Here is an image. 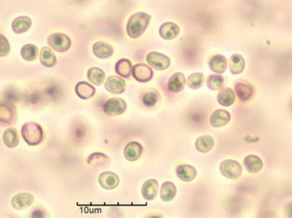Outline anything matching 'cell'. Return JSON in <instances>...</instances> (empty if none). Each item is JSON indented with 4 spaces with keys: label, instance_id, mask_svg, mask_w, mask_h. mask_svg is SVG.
<instances>
[{
    "label": "cell",
    "instance_id": "cell-26",
    "mask_svg": "<svg viewBox=\"0 0 292 218\" xmlns=\"http://www.w3.org/2000/svg\"><path fill=\"white\" fill-rule=\"evenodd\" d=\"M39 60L42 66L48 67V68L54 67L57 64L55 54L48 47H44L41 49L40 54H39Z\"/></svg>",
    "mask_w": 292,
    "mask_h": 218
},
{
    "label": "cell",
    "instance_id": "cell-20",
    "mask_svg": "<svg viewBox=\"0 0 292 218\" xmlns=\"http://www.w3.org/2000/svg\"><path fill=\"white\" fill-rule=\"evenodd\" d=\"M185 86V77L182 73H175L169 79L168 89L172 93H180L184 89Z\"/></svg>",
    "mask_w": 292,
    "mask_h": 218
},
{
    "label": "cell",
    "instance_id": "cell-28",
    "mask_svg": "<svg viewBox=\"0 0 292 218\" xmlns=\"http://www.w3.org/2000/svg\"><path fill=\"white\" fill-rule=\"evenodd\" d=\"M177 188L172 182H164L160 188V198L164 201H172L176 197Z\"/></svg>",
    "mask_w": 292,
    "mask_h": 218
},
{
    "label": "cell",
    "instance_id": "cell-30",
    "mask_svg": "<svg viewBox=\"0 0 292 218\" xmlns=\"http://www.w3.org/2000/svg\"><path fill=\"white\" fill-rule=\"evenodd\" d=\"M115 70L119 76L127 79L132 72V64L128 59H121L116 62Z\"/></svg>",
    "mask_w": 292,
    "mask_h": 218
},
{
    "label": "cell",
    "instance_id": "cell-10",
    "mask_svg": "<svg viewBox=\"0 0 292 218\" xmlns=\"http://www.w3.org/2000/svg\"><path fill=\"white\" fill-rule=\"evenodd\" d=\"M98 183L104 189H114L120 183L118 175L110 171H104L98 176Z\"/></svg>",
    "mask_w": 292,
    "mask_h": 218
},
{
    "label": "cell",
    "instance_id": "cell-9",
    "mask_svg": "<svg viewBox=\"0 0 292 218\" xmlns=\"http://www.w3.org/2000/svg\"><path fill=\"white\" fill-rule=\"evenodd\" d=\"M35 202V197L30 193L23 192L15 195L12 199L13 209L18 210H26L30 208Z\"/></svg>",
    "mask_w": 292,
    "mask_h": 218
},
{
    "label": "cell",
    "instance_id": "cell-8",
    "mask_svg": "<svg viewBox=\"0 0 292 218\" xmlns=\"http://www.w3.org/2000/svg\"><path fill=\"white\" fill-rule=\"evenodd\" d=\"M131 73L134 80L141 83L150 82L154 75L152 69L146 64L135 65L132 67Z\"/></svg>",
    "mask_w": 292,
    "mask_h": 218
},
{
    "label": "cell",
    "instance_id": "cell-19",
    "mask_svg": "<svg viewBox=\"0 0 292 218\" xmlns=\"http://www.w3.org/2000/svg\"><path fill=\"white\" fill-rule=\"evenodd\" d=\"M244 167L246 170L251 174H256L262 170L263 163L260 157L255 154H249L243 160Z\"/></svg>",
    "mask_w": 292,
    "mask_h": 218
},
{
    "label": "cell",
    "instance_id": "cell-7",
    "mask_svg": "<svg viewBox=\"0 0 292 218\" xmlns=\"http://www.w3.org/2000/svg\"><path fill=\"white\" fill-rule=\"evenodd\" d=\"M219 170L223 176L228 179H237L241 176L242 167L237 161L225 160L220 163Z\"/></svg>",
    "mask_w": 292,
    "mask_h": 218
},
{
    "label": "cell",
    "instance_id": "cell-16",
    "mask_svg": "<svg viewBox=\"0 0 292 218\" xmlns=\"http://www.w3.org/2000/svg\"><path fill=\"white\" fill-rule=\"evenodd\" d=\"M92 51L95 57H97L99 59H108L111 57L114 53V49L111 47V45L106 43L104 41L95 42L92 47Z\"/></svg>",
    "mask_w": 292,
    "mask_h": 218
},
{
    "label": "cell",
    "instance_id": "cell-24",
    "mask_svg": "<svg viewBox=\"0 0 292 218\" xmlns=\"http://www.w3.org/2000/svg\"><path fill=\"white\" fill-rule=\"evenodd\" d=\"M3 141L4 145L9 149L16 148L19 143V135L16 129L8 128L5 129L3 134Z\"/></svg>",
    "mask_w": 292,
    "mask_h": 218
},
{
    "label": "cell",
    "instance_id": "cell-37",
    "mask_svg": "<svg viewBox=\"0 0 292 218\" xmlns=\"http://www.w3.org/2000/svg\"><path fill=\"white\" fill-rule=\"evenodd\" d=\"M10 44L4 35L0 34V57H6L10 53Z\"/></svg>",
    "mask_w": 292,
    "mask_h": 218
},
{
    "label": "cell",
    "instance_id": "cell-11",
    "mask_svg": "<svg viewBox=\"0 0 292 218\" xmlns=\"http://www.w3.org/2000/svg\"><path fill=\"white\" fill-rule=\"evenodd\" d=\"M105 89L114 94H123L126 89V83L124 79L118 76H110L106 80Z\"/></svg>",
    "mask_w": 292,
    "mask_h": 218
},
{
    "label": "cell",
    "instance_id": "cell-12",
    "mask_svg": "<svg viewBox=\"0 0 292 218\" xmlns=\"http://www.w3.org/2000/svg\"><path fill=\"white\" fill-rule=\"evenodd\" d=\"M143 147L138 141H130L125 146L124 154L126 160L129 162H136L141 157Z\"/></svg>",
    "mask_w": 292,
    "mask_h": 218
},
{
    "label": "cell",
    "instance_id": "cell-34",
    "mask_svg": "<svg viewBox=\"0 0 292 218\" xmlns=\"http://www.w3.org/2000/svg\"><path fill=\"white\" fill-rule=\"evenodd\" d=\"M38 53H39V50L35 45L27 44L22 47V58L26 61H34L36 60L38 57Z\"/></svg>",
    "mask_w": 292,
    "mask_h": 218
},
{
    "label": "cell",
    "instance_id": "cell-1",
    "mask_svg": "<svg viewBox=\"0 0 292 218\" xmlns=\"http://www.w3.org/2000/svg\"><path fill=\"white\" fill-rule=\"evenodd\" d=\"M150 15L146 13H137L129 17L126 26V32L132 39H138L146 32L150 23Z\"/></svg>",
    "mask_w": 292,
    "mask_h": 218
},
{
    "label": "cell",
    "instance_id": "cell-23",
    "mask_svg": "<svg viewBox=\"0 0 292 218\" xmlns=\"http://www.w3.org/2000/svg\"><path fill=\"white\" fill-rule=\"evenodd\" d=\"M31 26H32V19L27 16L18 17L12 23L13 31L17 34L26 33L30 29Z\"/></svg>",
    "mask_w": 292,
    "mask_h": 218
},
{
    "label": "cell",
    "instance_id": "cell-3",
    "mask_svg": "<svg viewBox=\"0 0 292 218\" xmlns=\"http://www.w3.org/2000/svg\"><path fill=\"white\" fill-rule=\"evenodd\" d=\"M127 108L125 101L121 98H111L103 104L104 114L110 117H115L123 115Z\"/></svg>",
    "mask_w": 292,
    "mask_h": 218
},
{
    "label": "cell",
    "instance_id": "cell-17",
    "mask_svg": "<svg viewBox=\"0 0 292 218\" xmlns=\"http://www.w3.org/2000/svg\"><path fill=\"white\" fill-rule=\"evenodd\" d=\"M177 176L183 182L188 183L195 179L197 175V170L195 168L187 165V164H181L176 168Z\"/></svg>",
    "mask_w": 292,
    "mask_h": 218
},
{
    "label": "cell",
    "instance_id": "cell-6",
    "mask_svg": "<svg viewBox=\"0 0 292 218\" xmlns=\"http://www.w3.org/2000/svg\"><path fill=\"white\" fill-rule=\"evenodd\" d=\"M146 61L151 67L159 71H163L167 69L171 65L170 58L158 51L149 52L146 56Z\"/></svg>",
    "mask_w": 292,
    "mask_h": 218
},
{
    "label": "cell",
    "instance_id": "cell-27",
    "mask_svg": "<svg viewBox=\"0 0 292 218\" xmlns=\"http://www.w3.org/2000/svg\"><path fill=\"white\" fill-rule=\"evenodd\" d=\"M87 163L95 168H107L110 165V160L106 154L96 152L89 156Z\"/></svg>",
    "mask_w": 292,
    "mask_h": 218
},
{
    "label": "cell",
    "instance_id": "cell-25",
    "mask_svg": "<svg viewBox=\"0 0 292 218\" xmlns=\"http://www.w3.org/2000/svg\"><path fill=\"white\" fill-rule=\"evenodd\" d=\"M215 144V139L211 135L206 134L198 138L197 141H195V148L201 153H207L213 150Z\"/></svg>",
    "mask_w": 292,
    "mask_h": 218
},
{
    "label": "cell",
    "instance_id": "cell-33",
    "mask_svg": "<svg viewBox=\"0 0 292 218\" xmlns=\"http://www.w3.org/2000/svg\"><path fill=\"white\" fill-rule=\"evenodd\" d=\"M225 85V79L219 74H211L206 79V86L211 90L221 89Z\"/></svg>",
    "mask_w": 292,
    "mask_h": 218
},
{
    "label": "cell",
    "instance_id": "cell-22",
    "mask_svg": "<svg viewBox=\"0 0 292 218\" xmlns=\"http://www.w3.org/2000/svg\"><path fill=\"white\" fill-rule=\"evenodd\" d=\"M75 93L79 98L89 100L95 95V88L89 82H80L75 85Z\"/></svg>",
    "mask_w": 292,
    "mask_h": 218
},
{
    "label": "cell",
    "instance_id": "cell-29",
    "mask_svg": "<svg viewBox=\"0 0 292 218\" xmlns=\"http://www.w3.org/2000/svg\"><path fill=\"white\" fill-rule=\"evenodd\" d=\"M218 102L223 107H230L235 103L236 95L231 88L227 87L219 91L218 94Z\"/></svg>",
    "mask_w": 292,
    "mask_h": 218
},
{
    "label": "cell",
    "instance_id": "cell-31",
    "mask_svg": "<svg viewBox=\"0 0 292 218\" xmlns=\"http://www.w3.org/2000/svg\"><path fill=\"white\" fill-rule=\"evenodd\" d=\"M229 69L233 74H240L244 71L245 60L240 54H234L229 60Z\"/></svg>",
    "mask_w": 292,
    "mask_h": 218
},
{
    "label": "cell",
    "instance_id": "cell-36",
    "mask_svg": "<svg viewBox=\"0 0 292 218\" xmlns=\"http://www.w3.org/2000/svg\"><path fill=\"white\" fill-rule=\"evenodd\" d=\"M159 95L155 92H148L142 96V102L145 106L148 107H153L159 101Z\"/></svg>",
    "mask_w": 292,
    "mask_h": 218
},
{
    "label": "cell",
    "instance_id": "cell-15",
    "mask_svg": "<svg viewBox=\"0 0 292 218\" xmlns=\"http://www.w3.org/2000/svg\"><path fill=\"white\" fill-rule=\"evenodd\" d=\"M180 27L173 22L164 23L159 28V34L161 38L166 40L175 39L180 34Z\"/></svg>",
    "mask_w": 292,
    "mask_h": 218
},
{
    "label": "cell",
    "instance_id": "cell-4",
    "mask_svg": "<svg viewBox=\"0 0 292 218\" xmlns=\"http://www.w3.org/2000/svg\"><path fill=\"white\" fill-rule=\"evenodd\" d=\"M17 111L13 101L9 100L0 101V122L12 124L16 120Z\"/></svg>",
    "mask_w": 292,
    "mask_h": 218
},
{
    "label": "cell",
    "instance_id": "cell-21",
    "mask_svg": "<svg viewBox=\"0 0 292 218\" xmlns=\"http://www.w3.org/2000/svg\"><path fill=\"white\" fill-rule=\"evenodd\" d=\"M209 68L216 73H223L228 67V60L220 54H216L211 57L209 62H208Z\"/></svg>",
    "mask_w": 292,
    "mask_h": 218
},
{
    "label": "cell",
    "instance_id": "cell-32",
    "mask_svg": "<svg viewBox=\"0 0 292 218\" xmlns=\"http://www.w3.org/2000/svg\"><path fill=\"white\" fill-rule=\"evenodd\" d=\"M88 80L95 86L102 85L105 80L104 71L99 67H91L87 73Z\"/></svg>",
    "mask_w": 292,
    "mask_h": 218
},
{
    "label": "cell",
    "instance_id": "cell-5",
    "mask_svg": "<svg viewBox=\"0 0 292 218\" xmlns=\"http://www.w3.org/2000/svg\"><path fill=\"white\" fill-rule=\"evenodd\" d=\"M49 47L58 52H64L71 47V39L64 34H53L48 37Z\"/></svg>",
    "mask_w": 292,
    "mask_h": 218
},
{
    "label": "cell",
    "instance_id": "cell-35",
    "mask_svg": "<svg viewBox=\"0 0 292 218\" xmlns=\"http://www.w3.org/2000/svg\"><path fill=\"white\" fill-rule=\"evenodd\" d=\"M205 75L202 73H194L187 79V85L192 89L201 88L205 82Z\"/></svg>",
    "mask_w": 292,
    "mask_h": 218
},
{
    "label": "cell",
    "instance_id": "cell-18",
    "mask_svg": "<svg viewBox=\"0 0 292 218\" xmlns=\"http://www.w3.org/2000/svg\"><path fill=\"white\" fill-rule=\"evenodd\" d=\"M158 192H159V184L156 180H148L143 184L142 195L146 201L154 200L158 195Z\"/></svg>",
    "mask_w": 292,
    "mask_h": 218
},
{
    "label": "cell",
    "instance_id": "cell-13",
    "mask_svg": "<svg viewBox=\"0 0 292 218\" xmlns=\"http://www.w3.org/2000/svg\"><path fill=\"white\" fill-rule=\"evenodd\" d=\"M231 120V115L229 112L218 109L212 114L210 117V124L214 128H222L228 124Z\"/></svg>",
    "mask_w": 292,
    "mask_h": 218
},
{
    "label": "cell",
    "instance_id": "cell-2",
    "mask_svg": "<svg viewBox=\"0 0 292 218\" xmlns=\"http://www.w3.org/2000/svg\"><path fill=\"white\" fill-rule=\"evenodd\" d=\"M21 135L27 145L38 146L44 140L43 129L39 123L29 121L22 126Z\"/></svg>",
    "mask_w": 292,
    "mask_h": 218
},
{
    "label": "cell",
    "instance_id": "cell-14",
    "mask_svg": "<svg viewBox=\"0 0 292 218\" xmlns=\"http://www.w3.org/2000/svg\"><path fill=\"white\" fill-rule=\"evenodd\" d=\"M237 97L242 101H248L253 98L255 94L254 86L248 82H238L235 86Z\"/></svg>",
    "mask_w": 292,
    "mask_h": 218
}]
</instances>
